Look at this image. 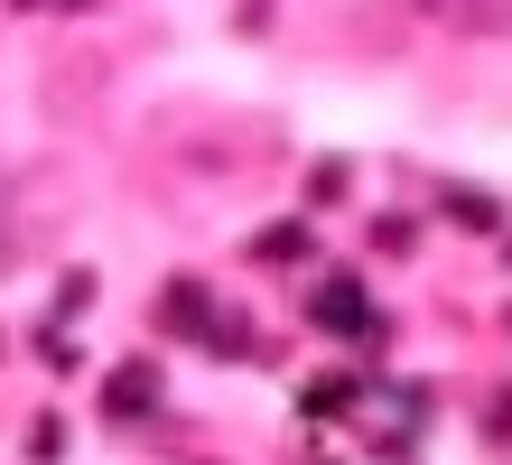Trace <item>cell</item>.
Wrapping results in <instances>:
<instances>
[{"mask_svg":"<svg viewBox=\"0 0 512 465\" xmlns=\"http://www.w3.org/2000/svg\"><path fill=\"white\" fill-rule=\"evenodd\" d=\"M317 326H326V335H373L364 289H354V279H326V289H317Z\"/></svg>","mask_w":512,"mask_h":465,"instance_id":"6da1fadb","label":"cell"},{"mask_svg":"<svg viewBox=\"0 0 512 465\" xmlns=\"http://www.w3.org/2000/svg\"><path fill=\"white\" fill-rule=\"evenodd\" d=\"M429 10L466 38H512V0H429Z\"/></svg>","mask_w":512,"mask_h":465,"instance_id":"7a4b0ae2","label":"cell"},{"mask_svg":"<svg viewBox=\"0 0 512 465\" xmlns=\"http://www.w3.org/2000/svg\"><path fill=\"white\" fill-rule=\"evenodd\" d=\"M149 410H159V372L122 363V372H112V419H149Z\"/></svg>","mask_w":512,"mask_h":465,"instance_id":"3957f363","label":"cell"},{"mask_svg":"<svg viewBox=\"0 0 512 465\" xmlns=\"http://www.w3.org/2000/svg\"><path fill=\"white\" fill-rule=\"evenodd\" d=\"M298 252H308V233H298V224H280V233H261V261H298Z\"/></svg>","mask_w":512,"mask_h":465,"instance_id":"277c9868","label":"cell"}]
</instances>
